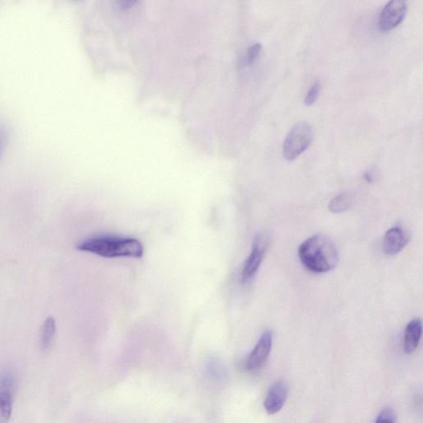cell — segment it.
Instances as JSON below:
<instances>
[{"label":"cell","instance_id":"1","mask_svg":"<svg viewBox=\"0 0 423 423\" xmlns=\"http://www.w3.org/2000/svg\"><path fill=\"white\" fill-rule=\"evenodd\" d=\"M299 257L306 269L313 273L331 271L337 266L339 254L335 243L324 235H314L299 247Z\"/></svg>","mask_w":423,"mask_h":423},{"label":"cell","instance_id":"2","mask_svg":"<svg viewBox=\"0 0 423 423\" xmlns=\"http://www.w3.org/2000/svg\"><path fill=\"white\" fill-rule=\"evenodd\" d=\"M77 249L105 258H141L144 252L143 244L138 240L114 236L88 238L79 243Z\"/></svg>","mask_w":423,"mask_h":423},{"label":"cell","instance_id":"3","mask_svg":"<svg viewBox=\"0 0 423 423\" xmlns=\"http://www.w3.org/2000/svg\"><path fill=\"white\" fill-rule=\"evenodd\" d=\"M312 126L300 122L289 131L283 144V156L286 161L293 162L306 150L313 140Z\"/></svg>","mask_w":423,"mask_h":423},{"label":"cell","instance_id":"4","mask_svg":"<svg viewBox=\"0 0 423 423\" xmlns=\"http://www.w3.org/2000/svg\"><path fill=\"white\" fill-rule=\"evenodd\" d=\"M408 0H389L379 18V30L389 32L401 25L408 13Z\"/></svg>","mask_w":423,"mask_h":423},{"label":"cell","instance_id":"5","mask_svg":"<svg viewBox=\"0 0 423 423\" xmlns=\"http://www.w3.org/2000/svg\"><path fill=\"white\" fill-rule=\"evenodd\" d=\"M267 248V240L263 235H256L252 244L250 255L247 257L242 271V280L243 282L251 280L259 271L260 266L264 259Z\"/></svg>","mask_w":423,"mask_h":423},{"label":"cell","instance_id":"6","mask_svg":"<svg viewBox=\"0 0 423 423\" xmlns=\"http://www.w3.org/2000/svg\"><path fill=\"white\" fill-rule=\"evenodd\" d=\"M273 344V332L266 330L263 332L260 340L258 341L251 354L248 356L247 360V370L254 372L260 370L266 364L269 358Z\"/></svg>","mask_w":423,"mask_h":423},{"label":"cell","instance_id":"7","mask_svg":"<svg viewBox=\"0 0 423 423\" xmlns=\"http://www.w3.org/2000/svg\"><path fill=\"white\" fill-rule=\"evenodd\" d=\"M410 234L401 226L396 225L385 233L382 247L388 256H396L410 242Z\"/></svg>","mask_w":423,"mask_h":423},{"label":"cell","instance_id":"8","mask_svg":"<svg viewBox=\"0 0 423 423\" xmlns=\"http://www.w3.org/2000/svg\"><path fill=\"white\" fill-rule=\"evenodd\" d=\"M288 396L289 386L284 380H278L272 384L265 401L268 415H273L279 412L283 408Z\"/></svg>","mask_w":423,"mask_h":423},{"label":"cell","instance_id":"9","mask_svg":"<svg viewBox=\"0 0 423 423\" xmlns=\"http://www.w3.org/2000/svg\"><path fill=\"white\" fill-rule=\"evenodd\" d=\"M12 387V375L4 373L0 377V423L11 419L13 412Z\"/></svg>","mask_w":423,"mask_h":423},{"label":"cell","instance_id":"10","mask_svg":"<svg viewBox=\"0 0 423 423\" xmlns=\"http://www.w3.org/2000/svg\"><path fill=\"white\" fill-rule=\"evenodd\" d=\"M422 332L420 319H415L408 324L404 332L403 350L407 354H412L417 349Z\"/></svg>","mask_w":423,"mask_h":423},{"label":"cell","instance_id":"11","mask_svg":"<svg viewBox=\"0 0 423 423\" xmlns=\"http://www.w3.org/2000/svg\"><path fill=\"white\" fill-rule=\"evenodd\" d=\"M56 331V324L55 318L48 317L46 319L41 330L40 345L42 351H48L50 349L54 340Z\"/></svg>","mask_w":423,"mask_h":423},{"label":"cell","instance_id":"12","mask_svg":"<svg viewBox=\"0 0 423 423\" xmlns=\"http://www.w3.org/2000/svg\"><path fill=\"white\" fill-rule=\"evenodd\" d=\"M354 203L353 197L347 193H342L333 198L328 204V210L332 214H341L349 210Z\"/></svg>","mask_w":423,"mask_h":423},{"label":"cell","instance_id":"13","mask_svg":"<svg viewBox=\"0 0 423 423\" xmlns=\"http://www.w3.org/2000/svg\"><path fill=\"white\" fill-rule=\"evenodd\" d=\"M321 84L316 82L313 84V86L308 89L306 97H305L304 103L307 106H312L318 100L319 95H320Z\"/></svg>","mask_w":423,"mask_h":423},{"label":"cell","instance_id":"14","mask_svg":"<svg viewBox=\"0 0 423 423\" xmlns=\"http://www.w3.org/2000/svg\"><path fill=\"white\" fill-rule=\"evenodd\" d=\"M397 421V415L393 408L390 407L384 408V410L379 412V415L376 417V422H389L393 423Z\"/></svg>","mask_w":423,"mask_h":423},{"label":"cell","instance_id":"15","mask_svg":"<svg viewBox=\"0 0 423 423\" xmlns=\"http://www.w3.org/2000/svg\"><path fill=\"white\" fill-rule=\"evenodd\" d=\"M262 46L261 44H256L250 46L247 51V62L249 65H252L256 62L258 56H259Z\"/></svg>","mask_w":423,"mask_h":423},{"label":"cell","instance_id":"16","mask_svg":"<svg viewBox=\"0 0 423 423\" xmlns=\"http://www.w3.org/2000/svg\"><path fill=\"white\" fill-rule=\"evenodd\" d=\"M7 143V134L6 131L3 128H0V157L4 152V148Z\"/></svg>","mask_w":423,"mask_h":423},{"label":"cell","instance_id":"17","mask_svg":"<svg viewBox=\"0 0 423 423\" xmlns=\"http://www.w3.org/2000/svg\"><path fill=\"white\" fill-rule=\"evenodd\" d=\"M138 0H119V6L123 11H126L134 6Z\"/></svg>","mask_w":423,"mask_h":423},{"label":"cell","instance_id":"18","mask_svg":"<svg viewBox=\"0 0 423 423\" xmlns=\"http://www.w3.org/2000/svg\"><path fill=\"white\" fill-rule=\"evenodd\" d=\"M365 177V180L366 181H367L368 183H371L374 181V176L372 175V173L370 172H366L364 175Z\"/></svg>","mask_w":423,"mask_h":423},{"label":"cell","instance_id":"19","mask_svg":"<svg viewBox=\"0 0 423 423\" xmlns=\"http://www.w3.org/2000/svg\"><path fill=\"white\" fill-rule=\"evenodd\" d=\"M75 1H77V0H75Z\"/></svg>","mask_w":423,"mask_h":423}]
</instances>
